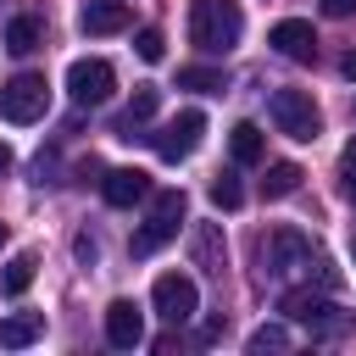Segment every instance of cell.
<instances>
[{"label": "cell", "mask_w": 356, "mask_h": 356, "mask_svg": "<svg viewBox=\"0 0 356 356\" xmlns=\"http://www.w3.org/2000/svg\"><path fill=\"white\" fill-rule=\"evenodd\" d=\"M245 33L239 0H189V44L200 56H228Z\"/></svg>", "instance_id": "cell-1"}, {"label": "cell", "mask_w": 356, "mask_h": 356, "mask_svg": "<svg viewBox=\"0 0 356 356\" xmlns=\"http://www.w3.org/2000/svg\"><path fill=\"white\" fill-rule=\"evenodd\" d=\"M312 267H317V256H312V239H306V234L273 228V234L261 239V273H267L273 284H289L295 273H312Z\"/></svg>", "instance_id": "cell-2"}, {"label": "cell", "mask_w": 356, "mask_h": 356, "mask_svg": "<svg viewBox=\"0 0 356 356\" xmlns=\"http://www.w3.org/2000/svg\"><path fill=\"white\" fill-rule=\"evenodd\" d=\"M184 189H161L156 200H150V217L139 222V234H134V256H156L167 239H178V222H184Z\"/></svg>", "instance_id": "cell-3"}, {"label": "cell", "mask_w": 356, "mask_h": 356, "mask_svg": "<svg viewBox=\"0 0 356 356\" xmlns=\"http://www.w3.org/2000/svg\"><path fill=\"white\" fill-rule=\"evenodd\" d=\"M267 111H273L278 134H289V139H300V145L323 134V111H317V100H312L306 89H273Z\"/></svg>", "instance_id": "cell-4"}, {"label": "cell", "mask_w": 356, "mask_h": 356, "mask_svg": "<svg viewBox=\"0 0 356 356\" xmlns=\"http://www.w3.org/2000/svg\"><path fill=\"white\" fill-rule=\"evenodd\" d=\"M44 106H50L44 72H17L11 83H0V117H6V122H39Z\"/></svg>", "instance_id": "cell-5"}, {"label": "cell", "mask_w": 356, "mask_h": 356, "mask_svg": "<svg viewBox=\"0 0 356 356\" xmlns=\"http://www.w3.org/2000/svg\"><path fill=\"white\" fill-rule=\"evenodd\" d=\"M284 317H295V323H306L312 334H328V339L350 328L345 306H334L328 295H312V289H289V295H284Z\"/></svg>", "instance_id": "cell-6"}, {"label": "cell", "mask_w": 356, "mask_h": 356, "mask_svg": "<svg viewBox=\"0 0 356 356\" xmlns=\"http://www.w3.org/2000/svg\"><path fill=\"white\" fill-rule=\"evenodd\" d=\"M150 306L178 328V323H189V317L200 312V289H195L189 273H161V278L150 284Z\"/></svg>", "instance_id": "cell-7"}, {"label": "cell", "mask_w": 356, "mask_h": 356, "mask_svg": "<svg viewBox=\"0 0 356 356\" xmlns=\"http://www.w3.org/2000/svg\"><path fill=\"white\" fill-rule=\"evenodd\" d=\"M111 89H117L111 61L83 56V61H72V67H67V95H72V106H100V100H111Z\"/></svg>", "instance_id": "cell-8"}, {"label": "cell", "mask_w": 356, "mask_h": 356, "mask_svg": "<svg viewBox=\"0 0 356 356\" xmlns=\"http://www.w3.org/2000/svg\"><path fill=\"white\" fill-rule=\"evenodd\" d=\"M200 134H206V117H200V111H178V117L156 134V156H161V161H184V156H195Z\"/></svg>", "instance_id": "cell-9"}, {"label": "cell", "mask_w": 356, "mask_h": 356, "mask_svg": "<svg viewBox=\"0 0 356 356\" xmlns=\"http://www.w3.org/2000/svg\"><path fill=\"white\" fill-rule=\"evenodd\" d=\"M267 44H273L278 56H289V61H312V56H317V33H312V22H300V17H284V22H273Z\"/></svg>", "instance_id": "cell-10"}, {"label": "cell", "mask_w": 356, "mask_h": 356, "mask_svg": "<svg viewBox=\"0 0 356 356\" xmlns=\"http://www.w3.org/2000/svg\"><path fill=\"white\" fill-rule=\"evenodd\" d=\"M189 261H195L200 273L222 278V267H228V245H222V228H217V222H195V234H189Z\"/></svg>", "instance_id": "cell-11"}, {"label": "cell", "mask_w": 356, "mask_h": 356, "mask_svg": "<svg viewBox=\"0 0 356 356\" xmlns=\"http://www.w3.org/2000/svg\"><path fill=\"white\" fill-rule=\"evenodd\" d=\"M106 345H117V350L145 345V317H139L134 300H111L106 306Z\"/></svg>", "instance_id": "cell-12"}, {"label": "cell", "mask_w": 356, "mask_h": 356, "mask_svg": "<svg viewBox=\"0 0 356 356\" xmlns=\"http://www.w3.org/2000/svg\"><path fill=\"white\" fill-rule=\"evenodd\" d=\"M100 195H106V206H134V200L150 195V172H139V167H117V172L100 178Z\"/></svg>", "instance_id": "cell-13"}, {"label": "cell", "mask_w": 356, "mask_h": 356, "mask_svg": "<svg viewBox=\"0 0 356 356\" xmlns=\"http://www.w3.org/2000/svg\"><path fill=\"white\" fill-rule=\"evenodd\" d=\"M78 28H83V33H122V28H128V6H122V0H83Z\"/></svg>", "instance_id": "cell-14"}, {"label": "cell", "mask_w": 356, "mask_h": 356, "mask_svg": "<svg viewBox=\"0 0 356 356\" xmlns=\"http://www.w3.org/2000/svg\"><path fill=\"white\" fill-rule=\"evenodd\" d=\"M156 106H161V89L139 83V89H134V100H128V106H122V117H117V134H122V139H134V128H145V122L156 117Z\"/></svg>", "instance_id": "cell-15"}, {"label": "cell", "mask_w": 356, "mask_h": 356, "mask_svg": "<svg viewBox=\"0 0 356 356\" xmlns=\"http://www.w3.org/2000/svg\"><path fill=\"white\" fill-rule=\"evenodd\" d=\"M44 334V317L39 312H17V317H0V345L6 350H22V345H33Z\"/></svg>", "instance_id": "cell-16"}, {"label": "cell", "mask_w": 356, "mask_h": 356, "mask_svg": "<svg viewBox=\"0 0 356 356\" xmlns=\"http://www.w3.org/2000/svg\"><path fill=\"white\" fill-rule=\"evenodd\" d=\"M228 150H234V161H239V167H256V161L267 156V139H261V128H256V122H234Z\"/></svg>", "instance_id": "cell-17"}, {"label": "cell", "mask_w": 356, "mask_h": 356, "mask_svg": "<svg viewBox=\"0 0 356 356\" xmlns=\"http://www.w3.org/2000/svg\"><path fill=\"white\" fill-rule=\"evenodd\" d=\"M39 39H44L39 17H11V22H6V50H11V56H33Z\"/></svg>", "instance_id": "cell-18"}, {"label": "cell", "mask_w": 356, "mask_h": 356, "mask_svg": "<svg viewBox=\"0 0 356 356\" xmlns=\"http://www.w3.org/2000/svg\"><path fill=\"white\" fill-rule=\"evenodd\" d=\"M300 178H306V172H300L295 161H273V167H267V178H261V189H267V200H284V195H295V189H300Z\"/></svg>", "instance_id": "cell-19"}, {"label": "cell", "mask_w": 356, "mask_h": 356, "mask_svg": "<svg viewBox=\"0 0 356 356\" xmlns=\"http://www.w3.org/2000/svg\"><path fill=\"white\" fill-rule=\"evenodd\" d=\"M178 89H195V95H217L228 89V78L217 67H178Z\"/></svg>", "instance_id": "cell-20"}, {"label": "cell", "mask_w": 356, "mask_h": 356, "mask_svg": "<svg viewBox=\"0 0 356 356\" xmlns=\"http://www.w3.org/2000/svg\"><path fill=\"white\" fill-rule=\"evenodd\" d=\"M33 267H39V261H33L28 250H22V256H11V261H6V273H0V289H6V295H22V289L33 284Z\"/></svg>", "instance_id": "cell-21"}, {"label": "cell", "mask_w": 356, "mask_h": 356, "mask_svg": "<svg viewBox=\"0 0 356 356\" xmlns=\"http://www.w3.org/2000/svg\"><path fill=\"white\" fill-rule=\"evenodd\" d=\"M245 345H250V356H267V350H289V328H284V323H261V328H256Z\"/></svg>", "instance_id": "cell-22"}, {"label": "cell", "mask_w": 356, "mask_h": 356, "mask_svg": "<svg viewBox=\"0 0 356 356\" xmlns=\"http://www.w3.org/2000/svg\"><path fill=\"white\" fill-rule=\"evenodd\" d=\"M206 195H211V206H222V211H234V206L245 200V189H239V178H234V172H217Z\"/></svg>", "instance_id": "cell-23"}, {"label": "cell", "mask_w": 356, "mask_h": 356, "mask_svg": "<svg viewBox=\"0 0 356 356\" xmlns=\"http://www.w3.org/2000/svg\"><path fill=\"white\" fill-rule=\"evenodd\" d=\"M134 50H139V61H161V56H167L161 28H139V33H134Z\"/></svg>", "instance_id": "cell-24"}, {"label": "cell", "mask_w": 356, "mask_h": 356, "mask_svg": "<svg viewBox=\"0 0 356 356\" xmlns=\"http://www.w3.org/2000/svg\"><path fill=\"white\" fill-rule=\"evenodd\" d=\"M339 172H345V195L356 200V139L345 145V156H339Z\"/></svg>", "instance_id": "cell-25"}, {"label": "cell", "mask_w": 356, "mask_h": 356, "mask_svg": "<svg viewBox=\"0 0 356 356\" xmlns=\"http://www.w3.org/2000/svg\"><path fill=\"white\" fill-rule=\"evenodd\" d=\"M328 17H356V0H323Z\"/></svg>", "instance_id": "cell-26"}, {"label": "cell", "mask_w": 356, "mask_h": 356, "mask_svg": "<svg viewBox=\"0 0 356 356\" xmlns=\"http://www.w3.org/2000/svg\"><path fill=\"white\" fill-rule=\"evenodd\" d=\"M78 256H83V261H95V256H100V245H95L89 234H78Z\"/></svg>", "instance_id": "cell-27"}, {"label": "cell", "mask_w": 356, "mask_h": 356, "mask_svg": "<svg viewBox=\"0 0 356 356\" xmlns=\"http://www.w3.org/2000/svg\"><path fill=\"white\" fill-rule=\"evenodd\" d=\"M339 72H345V78H356V44L345 50V61H339Z\"/></svg>", "instance_id": "cell-28"}, {"label": "cell", "mask_w": 356, "mask_h": 356, "mask_svg": "<svg viewBox=\"0 0 356 356\" xmlns=\"http://www.w3.org/2000/svg\"><path fill=\"white\" fill-rule=\"evenodd\" d=\"M6 172H11V145L0 139V178H6Z\"/></svg>", "instance_id": "cell-29"}, {"label": "cell", "mask_w": 356, "mask_h": 356, "mask_svg": "<svg viewBox=\"0 0 356 356\" xmlns=\"http://www.w3.org/2000/svg\"><path fill=\"white\" fill-rule=\"evenodd\" d=\"M0 245H6V222H0Z\"/></svg>", "instance_id": "cell-30"}]
</instances>
